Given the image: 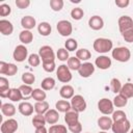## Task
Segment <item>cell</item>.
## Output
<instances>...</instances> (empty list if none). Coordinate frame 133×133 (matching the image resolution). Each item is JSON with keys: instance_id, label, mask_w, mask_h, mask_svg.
Returning a JSON list of instances; mask_svg holds the SVG:
<instances>
[{"instance_id": "obj_1", "label": "cell", "mask_w": 133, "mask_h": 133, "mask_svg": "<svg viewBox=\"0 0 133 133\" xmlns=\"http://www.w3.org/2000/svg\"><path fill=\"white\" fill-rule=\"evenodd\" d=\"M92 47H94V50L96 52H98L100 54H105V53H108L109 51H112L113 43L109 38L99 37V38L95 39Z\"/></svg>"}, {"instance_id": "obj_2", "label": "cell", "mask_w": 133, "mask_h": 133, "mask_svg": "<svg viewBox=\"0 0 133 133\" xmlns=\"http://www.w3.org/2000/svg\"><path fill=\"white\" fill-rule=\"evenodd\" d=\"M112 58L119 62H127L131 58V52L127 47H116L112 49Z\"/></svg>"}, {"instance_id": "obj_3", "label": "cell", "mask_w": 133, "mask_h": 133, "mask_svg": "<svg viewBox=\"0 0 133 133\" xmlns=\"http://www.w3.org/2000/svg\"><path fill=\"white\" fill-rule=\"evenodd\" d=\"M56 77L58 79V81L62 82V83H68L72 80V73L71 70L69 69V66L66 64H60L57 70H56Z\"/></svg>"}, {"instance_id": "obj_4", "label": "cell", "mask_w": 133, "mask_h": 133, "mask_svg": "<svg viewBox=\"0 0 133 133\" xmlns=\"http://www.w3.org/2000/svg\"><path fill=\"white\" fill-rule=\"evenodd\" d=\"M98 109L99 111L104 115L112 114L114 111V105L113 102L107 98H103L98 102Z\"/></svg>"}, {"instance_id": "obj_5", "label": "cell", "mask_w": 133, "mask_h": 133, "mask_svg": "<svg viewBox=\"0 0 133 133\" xmlns=\"http://www.w3.org/2000/svg\"><path fill=\"white\" fill-rule=\"evenodd\" d=\"M71 106H72V110L79 113V112H83L86 109L87 105L85 99L81 95H75L71 99Z\"/></svg>"}, {"instance_id": "obj_6", "label": "cell", "mask_w": 133, "mask_h": 133, "mask_svg": "<svg viewBox=\"0 0 133 133\" xmlns=\"http://www.w3.org/2000/svg\"><path fill=\"white\" fill-rule=\"evenodd\" d=\"M56 28L58 33L61 36H70L73 32V25L68 20H60L56 24Z\"/></svg>"}, {"instance_id": "obj_7", "label": "cell", "mask_w": 133, "mask_h": 133, "mask_svg": "<svg viewBox=\"0 0 133 133\" xmlns=\"http://www.w3.org/2000/svg\"><path fill=\"white\" fill-rule=\"evenodd\" d=\"M38 55L42 59V62L55 61V53L50 46H43L38 50Z\"/></svg>"}, {"instance_id": "obj_8", "label": "cell", "mask_w": 133, "mask_h": 133, "mask_svg": "<svg viewBox=\"0 0 133 133\" xmlns=\"http://www.w3.org/2000/svg\"><path fill=\"white\" fill-rule=\"evenodd\" d=\"M111 130L113 133H128L131 130V124L128 118L119 122H113Z\"/></svg>"}, {"instance_id": "obj_9", "label": "cell", "mask_w": 133, "mask_h": 133, "mask_svg": "<svg viewBox=\"0 0 133 133\" xmlns=\"http://www.w3.org/2000/svg\"><path fill=\"white\" fill-rule=\"evenodd\" d=\"M117 25H118V29L121 33H124L130 29H133V20L131 17L125 15L118 18L117 21Z\"/></svg>"}, {"instance_id": "obj_10", "label": "cell", "mask_w": 133, "mask_h": 133, "mask_svg": "<svg viewBox=\"0 0 133 133\" xmlns=\"http://www.w3.org/2000/svg\"><path fill=\"white\" fill-rule=\"evenodd\" d=\"M19 128V124L15 118H8L1 125V133H15Z\"/></svg>"}, {"instance_id": "obj_11", "label": "cell", "mask_w": 133, "mask_h": 133, "mask_svg": "<svg viewBox=\"0 0 133 133\" xmlns=\"http://www.w3.org/2000/svg\"><path fill=\"white\" fill-rule=\"evenodd\" d=\"M28 56V50L24 45H19L15 48L12 53V58L17 62H23Z\"/></svg>"}, {"instance_id": "obj_12", "label": "cell", "mask_w": 133, "mask_h": 133, "mask_svg": "<svg viewBox=\"0 0 133 133\" xmlns=\"http://www.w3.org/2000/svg\"><path fill=\"white\" fill-rule=\"evenodd\" d=\"M18 72V66L15 63H7L0 61V74L7 76H15Z\"/></svg>"}, {"instance_id": "obj_13", "label": "cell", "mask_w": 133, "mask_h": 133, "mask_svg": "<svg viewBox=\"0 0 133 133\" xmlns=\"http://www.w3.org/2000/svg\"><path fill=\"white\" fill-rule=\"evenodd\" d=\"M78 73L82 78H88L95 73V65L88 61L83 62L80 66V69L78 70Z\"/></svg>"}, {"instance_id": "obj_14", "label": "cell", "mask_w": 133, "mask_h": 133, "mask_svg": "<svg viewBox=\"0 0 133 133\" xmlns=\"http://www.w3.org/2000/svg\"><path fill=\"white\" fill-rule=\"evenodd\" d=\"M111 58H109L106 55H100L96 58L95 60V64L96 66H98L100 70H107L111 66Z\"/></svg>"}, {"instance_id": "obj_15", "label": "cell", "mask_w": 133, "mask_h": 133, "mask_svg": "<svg viewBox=\"0 0 133 133\" xmlns=\"http://www.w3.org/2000/svg\"><path fill=\"white\" fill-rule=\"evenodd\" d=\"M88 26L92 30H101L104 27V20L100 16H92L88 20Z\"/></svg>"}, {"instance_id": "obj_16", "label": "cell", "mask_w": 133, "mask_h": 133, "mask_svg": "<svg viewBox=\"0 0 133 133\" xmlns=\"http://www.w3.org/2000/svg\"><path fill=\"white\" fill-rule=\"evenodd\" d=\"M18 110L22 115L29 116L33 113L34 106H32V104H30L29 102H21L18 106Z\"/></svg>"}, {"instance_id": "obj_17", "label": "cell", "mask_w": 133, "mask_h": 133, "mask_svg": "<svg viewBox=\"0 0 133 133\" xmlns=\"http://www.w3.org/2000/svg\"><path fill=\"white\" fill-rule=\"evenodd\" d=\"M0 32L3 35H10L14 32V25L8 20H0Z\"/></svg>"}, {"instance_id": "obj_18", "label": "cell", "mask_w": 133, "mask_h": 133, "mask_svg": "<svg viewBox=\"0 0 133 133\" xmlns=\"http://www.w3.org/2000/svg\"><path fill=\"white\" fill-rule=\"evenodd\" d=\"M46 122L50 125H55L59 121V112L56 109H49L45 114Z\"/></svg>"}, {"instance_id": "obj_19", "label": "cell", "mask_w": 133, "mask_h": 133, "mask_svg": "<svg viewBox=\"0 0 133 133\" xmlns=\"http://www.w3.org/2000/svg\"><path fill=\"white\" fill-rule=\"evenodd\" d=\"M113 124V121L111 117L105 115V116H101L98 118V126L102 131H107L109 129H111Z\"/></svg>"}, {"instance_id": "obj_20", "label": "cell", "mask_w": 133, "mask_h": 133, "mask_svg": "<svg viewBox=\"0 0 133 133\" xmlns=\"http://www.w3.org/2000/svg\"><path fill=\"white\" fill-rule=\"evenodd\" d=\"M36 25V21L31 16H24L21 19V26L24 28V30H31Z\"/></svg>"}, {"instance_id": "obj_21", "label": "cell", "mask_w": 133, "mask_h": 133, "mask_svg": "<svg viewBox=\"0 0 133 133\" xmlns=\"http://www.w3.org/2000/svg\"><path fill=\"white\" fill-rule=\"evenodd\" d=\"M64 122L66 123L68 127L75 125L77 123H79V113L74 111V110H70L64 114Z\"/></svg>"}, {"instance_id": "obj_22", "label": "cell", "mask_w": 133, "mask_h": 133, "mask_svg": "<svg viewBox=\"0 0 133 133\" xmlns=\"http://www.w3.org/2000/svg\"><path fill=\"white\" fill-rule=\"evenodd\" d=\"M74 87L69 85V84H65L63 86H61V88L59 89V95L62 99H65V100H69V99H72L75 95H74Z\"/></svg>"}, {"instance_id": "obj_23", "label": "cell", "mask_w": 133, "mask_h": 133, "mask_svg": "<svg viewBox=\"0 0 133 133\" xmlns=\"http://www.w3.org/2000/svg\"><path fill=\"white\" fill-rule=\"evenodd\" d=\"M9 82L5 77H0V97L7 98L9 91Z\"/></svg>"}, {"instance_id": "obj_24", "label": "cell", "mask_w": 133, "mask_h": 133, "mask_svg": "<svg viewBox=\"0 0 133 133\" xmlns=\"http://www.w3.org/2000/svg\"><path fill=\"white\" fill-rule=\"evenodd\" d=\"M55 108L58 112H63L66 113L68 111L72 110V106H71V102H68L66 100H59L55 103Z\"/></svg>"}, {"instance_id": "obj_25", "label": "cell", "mask_w": 133, "mask_h": 133, "mask_svg": "<svg viewBox=\"0 0 133 133\" xmlns=\"http://www.w3.org/2000/svg\"><path fill=\"white\" fill-rule=\"evenodd\" d=\"M19 39L23 45H28L33 41V33L30 30H22L19 34Z\"/></svg>"}, {"instance_id": "obj_26", "label": "cell", "mask_w": 133, "mask_h": 133, "mask_svg": "<svg viewBox=\"0 0 133 133\" xmlns=\"http://www.w3.org/2000/svg\"><path fill=\"white\" fill-rule=\"evenodd\" d=\"M1 112L5 116H14L16 114V106L11 103H3L1 105Z\"/></svg>"}, {"instance_id": "obj_27", "label": "cell", "mask_w": 133, "mask_h": 133, "mask_svg": "<svg viewBox=\"0 0 133 133\" xmlns=\"http://www.w3.org/2000/svg\"><path fill=\"white\" fill-rule=\"evenodd\" d=\"M37 31L42 36H48L52 31V27L48 22H41L37 25Z\"/></svg>"}, {"instance_id": "obj_28", "label": "cell", "mask_w": 133, "mask_h": 133, "mask_svg": "<svg viewBox=\"0 0 133 133\" xmlns=\"http://www.w3.org/2000/svg\"><path fill=\"white\" fill-rule=\"evenodd\" d=\"M7 98L12 101V102H20L21 100H23V95L22 92L20 91L19 88H10L9 91H8V96Z\"/></svg>"}, {"instance_id": "obj_29", "label": "cell", "mask_w": 133, "mask_h": 133, "mask_svg": "<svg viewBox=\"0 0 133 133\" xmlns=\"http://www.w3.org/2000/svg\"><path fill=\"white\" fill-rule=\"evenodd\" d=\"M31 98L33 100H35L36 102H43L46 100L47 98V94L44 89L42 88H34L33 91H32V95H31Z\"/></svg>"}, {"instance_id": "obj_30", "label": "cell", "mask_w": 133, "mask_h": 133, "mask_svg": "<svg viewBox=\"0 0 133 133\" xmlns=\"http://www.w3.org/2000/svg\"><path fill=\"white\" fill-rule=\"evenodd\" d=\"M49 110V103L47 101L36 102L34 104V111L36 114H45Z\"/></svg>"}, {"instance_id": "obj_31", "label": "cell", "mask_w": 133, "mask_h": 133, "mask_svg": "<svg viewBox=\"0 0 133 133\" xmlns=\"http://www.w3.org/2000/svg\"><path fill=\"white\" fill-rule=\"evenodd\" d=\"M121 95H123L124 97H126L127 99H130V98H133V83H125L123 86H122V89L119 91Z\"/></svg>"}, {"instance_id": "obj_32", "label": "cell", "mask_w": 133, "mask_h": 133, "mask_svg": "<svg viewBox=\"0 0 133 133\" xmlns=\"http://www.w3.org/2000/svg\"><path fill=\"white\" fill-rule=\"evenodd\" d=\"M46 118H45V115L44 114H35L32 118V125L35 129L37 128H43L45 127L46 125Z\"/></svg>"}, {"instance_id": "obj_33", "label": "cell", "mask_w": 133, "mask_h": 133, "mask_svg": "<svg viewBox=\"0 0 133 133\" xmlns=\"http://www.w3.org/2000/svg\"><path fill=\"white\" fill-rule=\"evenodd\" d=\"M76 57L80 61H87L91 57V53L89 52V50L82 48V49H79L76 51Z\"/></svg>"}, {"instance_id": "obj_34", "label": "cell", "mask_w": 133, "mask_h": 133, "mask_svg": "<svg viewBox=\"0 0 133 133\" xmlns=\"http://www.w3.org/2000/svg\"><path fill=\"white\" fill-rule=\"evenodd\" d=\"M113 105H114V107H116V108H122V107H125L126 105H127V103H128V99L126 98V97H124L123 95H121V94H117L114 98H113Z\"/></svg>"}, {"instance_id": "obj_35", "label": "cell", "mask_w": 133, "mask_h": 133, "mask_svg": "<svg viewBox=\"0 0 133 133\" xmlns=\"http://www.w3.org/2000/svg\"><path fill=\"white\" fill-rule=\"evenodd\" d=\"M55 79L52 78V77H47L45 78L42 83H41V86H42V89L44 90H51L55 87Z\"/></svg>"}, {"instance_id": "obj_36", "label": "cell", "mask_w": 133, "mask_h": 133, "mask_svg": "<svg viewBox=\"0 0 133 133\" xmlns=\"http://www.w3.org/2000/svg\"><path fill=\"white\" fill-rule=\"evenodd\" d=\"M81 61L76 57V56H72V57H70L69 58V60H68V66H69V69L70 70H72V71H78L79 69H80V66H81Z\"/></svg>"}, {"instance_id": "obj_37", "label": "cell", "mask_w": 133, "mask_h": 133, "mask_svg": "<svg viewBox=\"0 0 133 133\" xmlns=\"http://www.w3.org/2000/svg\"><path fill=\"white\" fill-rule=\"evenodd\" d=\"M22 81L24 84H27V85H31L32 83H34L35 81V76L30 73V72H26V73H23L22 74V77H21Z\"/></svg>"}, {"instance_id": "obj_38", "label": "cell", "mask_w": 133, "mask_h": 133, "mask_svg": "<svg viewBox=\"0 0 133 133\" xmlns=\"http://www.w3.org/2000/svg\"><path fill=\"white\" fill-rule=\"evenodd\" d=\"M19 89H20V91L22 92L23 98H24L25 100H27L28 98H30L31 95H32V91H33L32 87H31L30 85H27V84H22V85L19 87Z\"/></svg>"}, {"instance_id": "obj_39", "label": "cell", "mask_w": 133, "mask_h": 133, "mask_svg": "<svg viewBox=\"0 0 133 133\" xmlns=\"http://www.w3.org/2000/svg\"><path fill=\"white\" fill-rule=\"evenodd\" d=\"M56 57H57L60 61H68V60H69V58H70L69 51H68L65 48H59V49L57 50Z\"/></svg>"}, {"instance_id": "obj_40", "label": "cell", "mask_w": 133, "mask_h": 133, "mask_svg": "<svg viewBox=\"0 0 133 133\" xmlns=\"http://www.w3.org/2000/svg\"><path fill=\"white\" fill-rule=\"evenodd\" d=\"M122 83L117 78H112L110 81V88L114 94H119L121 89H122Z\"/></svg>"}, {"instance_id": "obj_41", "label": "cell", "mask_w": 133, "mask_h": 133, "mask_svg": "<svg viewBox=\"0 0 133 133\" xmlns=\"http://www.w3.org/2000/svg\"><path fill=\"white\" fill-rule=\"evenodd\" d=\"M83 16H84V11L81 7H75L71 10V17H72V19H74L76 21L81 20L83 18Z\"/></svg>"}, {"instance_id": "obj_42", "label": "cell", "mask_w": 133, "mask_h": 133, "mask_svg": "<svg viewBox=\"0 0 133 133\" xmlns=\"http://www.w3.org/2000/svg\"><path fill=\"white\" fill-rule=\"evenodd\" d=\"M28 63L31 65V66H38L39 63H41V57L38 54H35V53H32L28 56Z\"/></svg>"}, {"instance_id": "obj_43", "label": "cell", "mask_w": 133, "mask_h": 133, "mask_svg": "<svg viewBox=\"0 0 133 133\" xmlns=\"http://www.w3.org/2000/svg\"><path fill=\"white\" fill-rule=\"evenodd\" d=\"M49 133H68V129L63 125H52L49 130Z\"/></svg>"}, {"instance_id": "obj_44", "label": "cell", "mask_w": 133, "mask_h": 133, "mask_svg": "<svg viewBox=\"0 0 133 133\" xmlns=\"http://www.w3.org/2000/svg\"><path fill=\"white\" fill-rule=\"evenodd\" d=\"M64 48L68 50V51H75L77 50L78 48V43L75 38H68L66 42L64 43Z\"/></svg>"}, {"instance_id": "obj_45", "label": "cell", "mask_w": 133, "mask_h": 133, "mask_svg": "<svg viewBox=\"0 0 133 133\" xmlns=\"http://www.w3.org/2000/svg\"><path fill=\"white\" fill-rule=\"evenodd\" d=\"M64 2L62 0H51L50 1V7L54 11H60L63 8Z\"/></svg>"}, {"instance_id": "obj_46", "label": "cell", "mask_w": 133, "mask_h": 133, "mask_svg": "<svg viewBox=\"0 0 133 133\" xmlns=\"http://www.w3.org/2000/svg\"><path fill=\"white\" fill-rule=\"evenodd\" d=\"M112 121L113 122H119V121H123V119H126L127 118V115L125 113V111L123 110H116V111H113L112 113Z\"/></svg>"}, {"instance_id": "obj_47", "label": "cell", "mask_w": 133, "mask_h": 133, "mask_svg": "<svg viewBox=\"0 0 133 133\" xmlns=\"http://www.w3.org/2000/svg\"><path fill=\"white\" fill-rule=\"evenodd\" d=\"M42 66L44 69V71H46L47 73H52L55 71L56 65H55V61H49V62H42Z\"/></svg>"}, {"instance_id": "obj_48", "label": "cell", "mask_w": 133, "mask_h": 133, "mask_svg": "<svg viewBox=\"0 0 133 133\" xmlns=\"http://www.w3.org/2000/svg\"><path fill=\"white\" fill-rule=\"evenodd\" d=\"M10 12H11V8L8 4L2 3L0 5V16L1 17H6V16L10 15Z\"/></svg>"}, {"instance_id": "obj_49", "label": "cell", "mask_w": 133, "mask_h": 133, "mask_svg": "<svg viewBox=\"0 0 133 133\" xmlns=\"http://www.w3.org/2000/svg\"><path fill=\"white\" fill-rule=\"evenodd\" d=\"M123 38L125 39V42L127 43H133V29H130L124 33H122Z\"/></svg>"}, {"instance_id": "obj_50", "label": "cell", "mask_w": 133, "mask_h": 133, "mask_svg": "<svg viewBox=\"0 0 133 133\" xmlns=\"http://www.w3.org/2000/svg\"><path fill=\"white\" fill-rule=\"evenodd\" d=\"M16 5L20 9L27 8L30 5V0H16Z\"/></svg>"}, {"instance_id": "obj_51", "label": "cell", "mask_w": 133, "mask_h": 133, "mask_svg": "<svg viewBox=\"0 0 133 133\" xmlns=\"http://www.w3.org/2000/svg\"><path fill=\"white\" fill-rule=\"evenodd\" d=\"M68 129H69L72 133H81V131H82V125H81V123L79 122V123H77V124H75V125L69 126Z\"/></svg>"}, {"instance_id": "obj_52", "label": "cell", "mask_w": 133, "mask_h": 133, "mask_svg": "<svg viewBox=\"0 0 133 133\" xmlns=\"http://www.w3.org/2000/svg\"><path fill=\"white\" fill-rule=\"evenodd\" d=\"M114 3H115V5H116L117 7H119V8H125V7H127V6L130 4V1H129V0H115Z\"/></svg>"}, {"instance_id": "obj_53", "label": "cell", "mask_w": 133, "mask_h": 133, "mask_svg": "<svg viewBox=\"0 0 133 133\" xmlns=\"http://www.w3.org/2000/svg\"><path fill=\"white\" fill-rule=\"evenodd\" d=\"M34 133H49L48 132V130L45 128V127H43V128H37V129H35V132Z\"/></svg>"}, {"instance_id": "obj_54", "label": "cell", "mask_w": 133, "mask_h": 133, "mask_svg": "<svg viewBox=\"0 0 133 133\" xmlns=\"http://www.w3.org/2000/svg\"><path fill=\"white\" fill-rule=\"evenodd\" d=\"M99 133H107L106 131H101V132H99Z\"/></svg>"}, {"instance_id": "obj_55", "label": "cell", "mask_w": 133, "mask_h": 133, "mask_svg": "<svg viewBox=\"0 0 133 133\" xmlns=\"http://www.w3.org/2000/svg\"><path fill=\"white\" fill-rule=\"evenodd\" d=\"M130 133H133V129H131V130H130Z\"/></svg>"}, {"instance_id": "obj_56", "label": "cell", "mask_w": 133, "mask_h": 133, "mask_svg": "<svg viewBox=\"0 0 133 133\" xmlns=\"http://www.w3.org/2000/svg\"><path fill=\"white\" fill-rule=\"evenodd\" d=\"M86 133H89V132H86Z\"/></svg>"}]
</instances>
